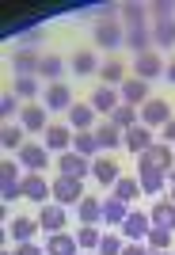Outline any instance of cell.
<instances>
[{
	"mask_svg": "<svg viewBox=\"0 0 175 255\" xmlns=\"http://www.w3.org/2000/svg\"><path fill=\"white\" fill-rule=\"evenodd\" d=\"M23 99L19 96H15V92H8V96H4V99H0V115H4V118H8V122H15V118H19V111H23Z\"/></svg>",
	"mask_w": 175,
	"mask_h": 255,
	"instance_id": "42",
	"label": "cell"
},
{
	"mask_svg": "<svg viewBox=\"0 0 175 255\" xmlns=\"http://www.w3.org/2000/svg\"><path fill=\"white\" fill-rule=\"evenodd\" d=\"M95 46L99 50H122L126 46V31H122L118 15H103V19H95Z\"/></svg>",
	"mask_w": 175,
	"mask_h": 255,
	"instance_id": "1",
	"label": "cell"
},
{
	"mask_svg": "<svg viewBox=\"0 0 175 255\" xmlns=\"http://www.w3.org/2000/svg\"><path fill=\"white\" fill-rule=\"evenodd\" d=\"M15 160L27 168V175H42V171L50 168V149H46V145H38V141H27V145L15 152Z\"/></svg>",
	"mask_w": 175,
	"mask_h": 255,
	"instance_id": "3",
	"label": "cell"
},
{
	"mask_svg": "<svg viewBox=\"0 0 175 255\" xmlns=\"http://www.w3.org/2000/svg\"><path fill=\"white\" fill-rule=\"evenodd\" d=\"M69 126L77 129V133L95 129V111H91V103H73L69 107Z\"/></svg>",
	"mask_w": 175,
	"mask_h": 255,
	"instance_id": "25",
	"label": "cell"
},
{
	"mask_svg": "<svg viewBox=\"0 0 175 255\" xmlns=\"http://www.w3.org/2000/svg\"><path fill=\"white\" fill-rule=\"evenodd\" d=\"M137 168H153V171H172L175 168V149L164 145V141H156L153 149H145L137 156Z\"/></svg>",
	"mask_w": 175,
	"mask_h": 255,
	"instance_id": "4",
	"label": "cell"
},
{
	"mask_svg": "<svg viewBox=\"0 0 175 255\" xmlns=\"http://www.w3.org/2000/svg\"><path fill=\"white\" fill-rule=\"evenodd\" d=\"M23 164L19 160H4V164H0V183H4V187H19L23 183Z\"/></svg>",
	"mask_w": 175,
	"mask_h": 255,
	"instance_id": "37",
	"label": "cell"
},
{
	"mask_svg": "<svg viewBox=\"0 0 175 255\" xmlns=\"http://www.w3.org/2000/svg\"><path fill=\"white\" fill-rule=\"evenodd\" d=\"M19 191H23V198H27V202H38V206H46L50 198H54V183L46 179V175H23Z\"/></svg>",
	"mask_w": 175,
	"mask_h": 255,
	"instance_id": "8",
	"label": "cell"
},
{
	"mask_svg": "<svg viewBox=\"0 0 175 255\" xmlns=\"http://www.w3.org/2000/svg\"><path fill=\"white\" fill-rule=\"evenodd\" d=\"M99 240H103V233H99L95 225H80V229H77V244L84 248V252H88V248H95V252H99Z\"/></svg>",
	"mask_w": 175,
	"mask_h": 255,
	"instance_id": "39",
	"label": "cell"
},
{
	"mask_svg": "<svg viewBox=\"0 0 175 255\" xmlns=\"http://www.w3.org/2000/svg\"><path fill=\"white\" fill-rule=\"evenodd\" d=\"M168 187H175V168H172V171H168Z\"/></svg>",
	"mask_w": 175,
	"mask_h": 255,
	"instance_id": "49",
	"label": "cell"
},
{
	"mask_svg": "<svg viewBox=\"0 0 175 255\" xmlns=\"http://www.w3.org/2000/svg\"><path fill=\"white\" fill-rule=\"evenodd\" d=\"M91 179H95L99 187H114V183L122 179V168H118V160L110 156V152L95 156V160H91Z\"/></svg>",
	"mask_w": 175,
	"mask_h": 255,
	"instance_id": "10",
	"label": "cell"
},
{
	"mask_svg": "<svg viewBox=\"0 0 175 255\" xmlns=\"http://www.w3.org/2000/svg\"><path fill=\"white\" fill-rule=\"evenodd\" d=\"M38 233V217H11L8 221V240L11 244H31Z\"/></svg>",
	"mask_w": 175,
	"mask_h": 255,
	"instance_id": "18",
	"label": "cell"
},
{
	"mask_svg": "<svg viewBox=\"0 0 175 255\" xmlns=\"http://www.w3.org/2000/svg\"><path fill=\"white\" fill-rule=\"evenodd\" d=\"M11 255H46V248H38L31 240V244H15V252H11Z\"/></svg>",
	"mask_w": 175,
	"mask_h": 255,
	"instance_id": "46",
	"label": "cell"
},
{
	"mask_svg": "<svg viewBox=\"0 0 175 255\" xmlns=\"http://www.w3.org/2000/svg\"><path fill=\"white\" fill-rule=\"evenodd\" d=\"M110 122L126 133L130 126H137V122H141V111H137V107H130V103H118V107H114V115H110Z\"/></svg>",
	"mask_w": 175,
	"mask_h": 255,
	"instance_id": "33",
	"label": "cell"
},
{
	"mask_svg": "<svg viewBox=\"0 0 175 255\" xmlns=\"http://www.w3.org/2000/svg\"><path fill=\"white\" fill-rule=\"evenodd\" d=\"M149 11H153L156 19H172V15H175V4H172V0H156V4H149Z\"/></svg>",
	"mask_w": 175,
	"mask_h": 255,
	"instance_id": "43",
	"label": "cell"
},
{
	"mask_svg": "<svg viewBox=\"0 0 175 255\" xmlns=\"http://www.w3.org/2000/svg\"><path fill=\"white\" fill-rule=\"evenodd\" d=\"M57 168H61V175H65V179L84 183L88 175H91V160H84L80 152H61V156H57Z\"/></svg>",
	"mask_w": 175,
	"mask_h": 255,
	"instance_id": "12",
	"label": "cell"
},
{
	"mask_svg": "<svg viewBox=\"0 0 175 255\" xmlns=\"http://www.w3.org/2000/svg\"><path fill=\"white\" fill-rule=\"evenodd\" d=\"M172 202H175V187H172Z\"/></svg>",
	"mask_w": 175,
	"mask_h": 255,
	"instance_id": "51",
	"label": "cell"
},
{
	"mask_svg": "<svg viewBox=\"0 0 175 255\" xmlns=\"http://www.w3.org/2000/svg\"><path fill=\"white\" fill-rule=\"evenodd\" d=\"M153 42H156V46H175V15H172V19H156Z\"/></svg>",
	"mask_w": 175,
	"mask_h": 255,
	"instance_id": "36",
	"label": "cell"
},
{
	"mask_svg": "<svg viewBox=\"0 0 175 255\" xmlns=\"http://www.w3.org/2000/svg\"><path fill=\"white\" fill-rule=\"evenodd\" d=\"M133 76L145 80V84H153L156 76H164V61H160V53H156V50L137 53V57H133Z\"/></svg>",
	"mask_w": 175,
	"mask_h": 255,
	"instance_id": "11",
	"label": "cell"
},
{
	"mask_svg": "<svg viewBox=\"0 0 175 255\" xmlns=\"http://www.w3.org/2000/svg\"><path fill=\"white\" fill-rule=\"evenodd\" d=\"M11 92H15L23 103H31V99L42 96V88H38V76H11Z\"/></svg>",
	"mask_w": 175,
	"mask_h": 255,
	"instance_id": "28",
	"label": "cell"
},
{
	"mask_svg": "<svg viewBox=\"0 0 175 255\" xmlns=\"http://www.w3.org/2000/svg\"><path fill=\"white\" fill-rule=\"evenodd\" d=\"M122 248H126V240H122L118 233H103V240H99V255H122Z\"/></svg>",
	"mask_w": 175,
	"mask_h": 255,
	"instance_id": "41",
	"label": "cell"
},
{
	"mask_svg": "<svg viewBox=\"0 0 175 255\" xmlns=\"http://www.w3.org/2000/svg\"><path fill=\"white\" fill-rule=\"evenodd\" d=\"M110 191H114V198H118V202H126V206H130L133 198H141V183H137V175H133V179H130V175H122V179L114 183Z\"/></svg>",
	"mask_w": 175,
	"mask_h": 255,
	"instance_id": "31",
	"label": "cell"
},
{
	"mask_svg": "<svg viewBox=\"0 0 175 255\" xmlns=\"http://www.w3.org/2000/svg\"><path fill=\"white\" fill-rule=\"evenodd\" d=\"M80 198H84V183L65 179V175L54 179V202L57 206H80Z\"/></svg>",
	"mask_w": 175,
	"mask_h": 255,
	"instance_id": "14",
	"label": "cell"
},
{
	"mask_svg": "<svg viewBox=\"0 0 175 255\" xmlns=\"http://www.w3.org/2000/svg\"><path fill=\"white\" fill-rule=\"evenodd\" d=\"M38 229H46L50 236L65 233V229H69V213H65V206H57V202L38 206Z\"/></svg>",
	"mask_w": 175,
	"mask_h": 255,
	"instance_id": "7",
	"label": "cell"
},
{
	"mask_svg": "<svg viewBox=\"0 0 175 255\" xmlns=\"http://www.w3.org/2000/svg\"><path fill=\"white\" fill-rule=\"evenodd\" d=\"M88 103H91V111L95 115H114V107L122 103V96H118V88H107V84H99L91 96H88Z\"/></svg>",
	"mask_w": 175,
	"mask_h": 255,
	"instance_id": "17",
	"label": "cell"
},
{
	"mask_svg": "<svg viewBox=\"0 0 175 255\" xmlns=\"http://www.w3.org/2000/svg\"><path fill=\"white\" fill-rule=\"evenodd\" d=\"M77 217H80V225H103V198L84 194L77 206Z\"/></svg>",
	"mask_w": 175,
	"mask_h": 255,
	"instance_id": "24",
	"label": "cell"
},
{
	"mask_svg": "<svg viewBox=\"0 0 175 255\" xmlns=\"http://www.w3.org/2000/svg\"><path fill=\"white\" fill-rule=\"evenodd\" d=\"M73 137H77V129L69 126V122H50V129L42 133V145L61 156V152H73Z\"/></svg>",
	"mask_w": 175,
	"mask_h": 255,
	"instance_id": "5",
	"label": "cell"
},
{
	"mask_svg": "<svg viewBox=\"0 0 175 255\" xmlns=\"http://www.w3.org/2000/svg\"><path fill=\"white\" fill-rule=\"evenodd\" d=\"M80 244H77V236H69V233H57L46 240V255H77Z\"/></svg>",
	"mask_w": 175,
	"mask_h": 255,
	"instance_id": "29",
	"label": "cell"
},
{
	"mask_svg": "<svg viewBox=\"0 0 175 255\" xmlns=\"http://www.w3.org/2000/svg\"><path fill=\"white\" fill-rule=\"evenodd\" d=\"M118 11H122V19H126V27H141L149 8H145V4H137V0H130V4H122Z\"/></svg>",
	"mask_w": 175,
	"mask_h": 255,
	"instance_id": "38",
	"label": "cell"
},
{
	"mask_svg": "<svg viewBox=\"0 0 175 255\" xmlns=\"http://www.w3.org/2000/svg\"><path fill=\"white\" fill-rule=\"evenodd\" d=\"M61 73H65V61L57 53H42V65H38V76H46L50 84H61Z\"/></svg>",
	"mask_w": 175,
	"mask_h": 255,
	"instance_id": "32",
	"label": "cell"
},
{
	"mask_svg": "<svg viewBox=\"0 0 175 255\" xmlns=\"http://www.w3.org/2000/svg\"><path fill=\"white\" fill-rule=\"evenodd\" d=\"M77 103V99H73V88L65 84V80H61V84H46L42 88V107L46 111H54V115H61V111H65L69 115V107Z\"/></svg>",
	"mask_w": 175,
	"mask_h": 255,
	"instance_id": "6",
	"label": "cell"
},
{
	"mask_svg": "<svg viewBox=\"0 0 175 255\" xmlns=\"http://www.w3.org/2000/svg\"><path fill=\"white\" fill-rule=\"evenodd\" d=\"M11 76H38V65H42V53L31 50V46H19L11 53Z\"/></svg>",
	"mask_w": 175,
	"mask_h": 255,
	"instance_id": "9",
	"label": "cell"
},
{
	"mask_svg": "<svg viewBox=\"0 0 175 255\" xmlns=\"http://www.w3.org/2000/svg\"><path fill=\"white\" fill-rule=\"evenodd\" d=\"M164 122H172V103L168 99H149L141 107V126L156 129V126H164Z\"/></svg>",
	"mask_w": 175,
	"mask_h": 255,
	"instance_id": "16",
	"label": "cell"
},
{
	"mask_svg": "<svg viewBox=\"0 0 175 255\" xmlns=\"http://www.w3.org/2000/svg\"><path fill=\"white\" fill-rule=\"evenodd\" d=\"M164 80H168V84H175V61L164 65Z\"/></svg>",
	"mask_w": 175,
	"mask_h": 255,
	"instance_id": "48",
	"label": "cell"
},
{
	"mask_svg": "<svg viewBox=\"0 0 175 255\" xmlns=\"http://www.w3.org/2000/svg\"><path fill=\"white\" fill-rule=\"evenodd\" d=\"M0 255H11V252H0Z\"/></svg>",
	"mask_w": 175,
	"mask_h": 255,
	"instance_id": "52",
	"label": "cell"
},
{
	"mask_svg": "<svg viewBox=\"0 0 175 255\" xmlns=\"http://www.w3.org/2000/svg\"><path fill=\"white\" fill-rule=\"evenodd\" d=\"M126 217H130V206H126V202H118L114 194H110V198H103V225H107L110 233H114V229H122V221H126Z\"/></svg>",
	"mask_w": 175,
	"mask_h": 255,
	"instance_id": "21",
	"label": "cell"
},
{
	"mask_svg": "<svg viewBox=\"0 0 175 255\" xmlns=\"http://www.w3.org/2000/svg\"><path fill=\"white\" fill-rule=\"evenodd\" d=\"M149 221H153V229H168V233H175V202H172V198H160V202L149 210Z\"/></svg>",
	"mask_w": 175,
	"mask_h": 255,
	"instance_id": "20",
	"label": "cell"
},
{
	"mask_svg": "<svg viewBox=\"0 0 175 255\" xmlns=\"http://www.w3.org/2000/svg\"><path fill=\"white\" fill-rule=\"evenodd\" d=\"M95 141H99V149H103V152H118L122 149V129L107 118V122H99V126H95Z\"/></svg>",
	"mask_w": 175,
	"mask_h": 255,
	"instance_id": "23",
	"label": "cell"
},
{
	"mask_svg": "<svg viewBox=\"0 0 175 255\" xmlns=\"http://www.w3.org/2000/svg\"><path fill=\"white\" fill-rule=\"evenodd\" d=\"M23 133H27V129H23L19 122H8V126H4V133H0V145H4L8 152H19L23 145H27V141H23Z\"/></svg>",
	"mask_w": 175,
	"mask_h": 255,
	"instance_id": "35",
	"label": "cell"
},
{
	"mask_svg": "<svg viewBox=\"0 0 175 255\" xmlns=\"http://www.w3.org/2000/svg\"><path fill=\"white\" fill-rule=\"evenodd\" d=\"M69 65H73V73H77V76H91V73H99V57H95V53H88V50H77Z\"/></svg>",
	"mask_w": 175,
	"mask_h": 255,
	"instance_id": "34",
	"label": "cell"
},
{
	"mask_svg": "<svg viewBox=\"0 0 175 255\" xmlns=\"http://www.w3.org/2000/svg\"><path fill=\"white\" fill-rule=\"evenodd\" d=\"M149 255H175V252H149Z\"/></svg>",
	"mask_w": 175,
	"mask_h": 255,
	"instance_id": "50",
	"label": "cell"
},
{
	"mask_svg": "<svg viewBox=\"0 0 175 255\" xmlns=\"http://www.w3.org/2000/svg\"><path fill=\"white\" fill-rule=\"evenodd\" d=\"M122 255H149V248H145V244H126Z\"/></svg>",
	"mask_w": 175,
	"mask_h": 255,
	"instance_id": "47",
	"label": "cell"
},
{
	"mask_svg": "<svg viewBox=\"0 0 175 255\" xmlns=\"http://www.w3.org/2000/svg\"><path fill=\"white\" fill-rule=\"evenodd\" d=\"M126 46H130L133 53H149L153 50V27L149 23H141V27H126Z\"/></svg>",
	"mask_w": 175,
	"mask_h": 255,
	"instance_id": "22",
	"label": "cell"
},
{
	"mask_svg": "<svg viewBox=\"0 0 175 255\" xmlns=\"http://www.w3.org/2000/svg\"><path fill=\"white\" fill-rule=\"evenodd\" d=\"M149 233H153V221H149V213H145V210H130V217H126L122 229H118V236L126 240V244H145Z\"/></svg>",
	"mask_w": 175,
	"mask_h": 255,
	"instance_id": "2",
	"label": "cell"
},
{
	"mask_svg": "<svg viewBox=\"0 0 175 255\" xmlns=\"http://www.w3.org/2000/svg\"><path fill=\"white\" fill-rule=\"evenodd\" d=\"M160 141H164V145H172V149H175V118H172V122H164V126H160Z\"/></svg>",
	"mask_w": 175,
	"mask_h": 255,
	"instance_id": "45",
	"label": "cell"
},
{
	"mask_svg": "<svg viewBox=\"0 0 175 255\" xmlns=\"http://www.w3.org/2000/svg\"><path fill=\"white\" fill-rule=\"evenodd\" d=\"M99 80H103L107 88H122V80H126V65L114 61V57L103 61V65H99Z\"/></svg>",
	"mask_w": 175,
	"mask_h": 255,
	"instance_id": "30",
	"label": "cell"
},
{
	"mask_svg": "<svg viewBox=\"0 0 175 255\" xmlns=\"http://www.w3.org/2000/svg\"><path fill=\"white\" fill-rule=\"evenodd\" d=\"M42 38H46L42 27H31V31H23V46H31V50H34V42H42Z\"/></svg>",
	"mask_w": 175,
	"mask_h": 255,
	"instance_id": "44",
	"label": "cell"
},
{
	"mask_svg": "<svg viewBox=\"0 0 175 255\" xmlns=\"http://www.w3.org/2000/svg\"><path fill=\"white\" fill-rule=\"evenodd\" d=\"M73 152H80L84 160L103 156V149H99V141H95V129H84V133H77V137H73Z\"/></svg>",
	"mask_w": 175,
	"mask_h": 255,
	"instance_id": "27",
	"label": "cell"
},
{
	"mask_svg": "<svg viewBox=\"0 0 175 255\" xmlns=\"http://www.w3.org/2000/svg\"><path fill=\"white\" fill-rule=\"evenodd\" d=\"M118 96H122V103L137 107V111H141V107L153 99V96H149V84H145V80H137V76H126V80H122Z\"/></svg>",
	"mask_w": 175,
	"mask_h": 255,
	"instance_id": "15",
	"label": "cell"
},
{
	"mask_svg": "<svg viewBox=\"0 0 175 255\" xmlns=\"http://www.w3.org/2000/svg\"><path fill=\"white\" fill-rule=\"evenodd\" d=\"M153 145H156L153 129L141 126V122H137V126H130L126 133H122V149H130L133 156H141V152H145V149H153Z\"/></svg>",
	"mask_w": 175,
	"mask_h": 255,
	"instance_id": "13",
	"label": "cell"
},
{
	"mask_svg": "<svg viewBox=\"0 0 175 255\" xmlns=\"http://www.w3.org/2000/svg\"><path fill=\"white\" fill-rule=\"evenodd\" d=\"M137 183H141V191L153 198L168 187V171H153V168H137Z\"/></svg>",
	"mask_w": 175,
	"mask_h": 255,
	"instance_id": "26",
	"label": "cell"
},
{
	"mask_svg": "<svg viewBox=\"0 0 175 255\" xmlns=\"http://www.w3.org/2000/svg\"><path fill=\"white\" fill-rule=\"evenodd\" d=\"M19 126L27 129V133H46V129H50V111H46V107H23Z\"/></svg>",
	"mask_w": 175,
	"mask_h": 255,
	"instance_id": "19",
	"label": "cell"
},
{
	"mask_svg": "<svg viewBox=\"0 0 175 255\" xmlns=\"http://www.w3.org/2000/svg\"><path fill=\"white\" fill-rule=\"evenodd\" d=\"M172 236H175V233H168V229H153V233H149V240H145V248H149V252H168Z\"/></svg>",
	"mask_w": 175,
	"mask_h": 255,
	"instance_id": "40",
	"label": "cell"
}]
</instances>
